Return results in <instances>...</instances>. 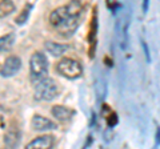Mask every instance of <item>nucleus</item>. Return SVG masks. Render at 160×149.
I'll return each mask as SVG.
<instances>
[{"label": "nucleus", "mask_w": 160, "mask_h": 149, "mask_svg": "<svg viewBox=\"0 0 160 149\" xmlns=\"http://www.w3.org/2000/svg\"><path fill=\"white\" fill-rule=\"evenodd\" d=\"M83 4L80 0H71L66 6L53 9L49 15V24L60 36L71 37L80 26Z\"/></svg>", "instance_id": "obj_1"}, {"label": "nucleus", "mask_w": 160, "mask_h": 149, "mask_svg": "<svg viewBox=\"0 0 160 149\" xmlns=\"http://www.w3.org/2000/svg\"><path fill=\"white\" fill-rule=\"evenodd\" d=\"M59 95L58 84L51 77H43L35 83V100L51 101Z\"/></svg>", "instance_id": "obj_2"}, {"label": "nucleus", "mask_w": 160, "mask_h": 149, "mask_svg": "<svg viewBox=\"0 0 160 149\" xmlns=\"http://www.w3.org/2000/svg\"><path fill=\"white\" fill-rule=\"evenodd\" d=\"M48 71V61L43 52H35L29 60V73H31V80L33 83L39 81L40 79L46 77Z\"/></svg>", "instance_id": "obj_3"}, {"label": "nucleus", "mask_w": 160, "mask_h": 149, "mask_svg": "<svg viewBox=\"0 0 160 149\" xmlns=\"http://www.w3.org/2000/svg\"><path fill=\"white\" fill-rule=\"evenodd\" d=\"M56 71L63 77L69 79V80H75V79H78L83 74V67L78 60H73L71 57H63L58 63Z\"/></svg>", "instance_id": "obj_4"}, {"label": "nucleus", "mask_w": 160, "mask_h": 149, "mask_svg": "<svg viewBox=\"0 0 160 149\" xmlns=\"http://www.w3.org/2000/svg\"><path fill=\"white\" fill-rule=\"evenodd\" d=\"M98 29H99V22H98V7H93L92 11V19L89 24V32H88V43H89V57H95V49H96V37H98Z\"/></svg>", "instance_id": "obj_5"}, {"label": "nucleus", "mask_w": 160, "mask_h": 149, "mask_svg": "<svg viewBox=\"0 0 160 149\" xmlns=\"http://www.w3.org/2000/svg\"><path fill=\"white\" fill-rule=\"evenodd\" d=\"M20 68H22V60L19 56H8L3 65L0 67V76L3 77H11L16 74Z\"/></svg>", "instance_id": "obj_6"}, {"label": "nucleus", "mask_w": 160, "mask_h": 149, "mask_svg": "<svg viewBox=\"0 0 160 149\" xmlns=\"http://www.w3.org/2000/svg\"><path fill=\"white\" fill-rule=\"evenodd\" d=\"M31 127L35 131H53L58 125L49 118L43 117L42 115H35L31 120Z\"/></svg>", "instance_id": "obj_7"}, {"label": "nucleus", "mask_w": 160, "mask_h": 149, "mask_svg": "<svg viewBox=\"0 0 160 149\" xmlns=\"http://www.w3.org/2000/svg\"><path fill=\"white\" fill-rule=\"evenodd\" d=\"M55 145V137L52 135H44V136H40L36 137L35 140H32L31 142L27 145L28 149H49Z\"/></svg>", "instance_id": "obj_8"}, {"label": "nucleus", "mask_w": 160, "mask_h": 149, "mask_svg": "<svg viewBox=\"0 0 160 149\" xmlns=\"http://www.w3.org/2000/svg\"><path fill=\"white\" fill-rule=\"evenodd\" d=\"M51 113H52V116L56 118V120L64 123V121L71 120V117L75 115V111L73 109H69L67 107H64V105H55L51 109Z\"/></svg>", "instance_id": "obj_9"}, {"label": "nucleus", "mask_w": 160, "mask_h": 149, "mask_svg": "<svg viewBox=\"0 0 160 149\" xmlns=\"http://www.w3.org/2000/svg\"><path fill=\"white\" fill-rule=\"evenodd\" d=\"M20 142V132L18 128H11L8 129L7 133L4 135V144L8 148H15L18 147Z\"/></svg>", "instance_id": "obj_10"}, {"label": "nucleus", "mask_w": 160, "mask_h": 149, "mask_svg": "<svg viewBox=\"0 0 160 149\" xmlns=\"http://www.w3.org/2000/svg\"><path fill=\"white\" fill-rule=\"evenodd\" d=\"M46 49L52 55V56H62V55L69 48L67 44H62V43H55V41H47L44 44Z\"/></svg>", "instance_id": "obj_11"}, {"label": "nucleus", "mask_w": 160, "mask_h": 149, "mask_svg": "<svg viewBox=\"0 0 160 149\" xmlns=\"http://www.w3.org/2000/svg\"><path fill=\"white\" fill-rule=\"evenodd\" d=\"M15 12V4L12 0H0V19L7 17Z\"/></svg>", "instance_id": "obj_12"}, {"label": "nucleus", "mask_w": 160, "mask_h": 149, "mask_svg": "<svg viewBox=\"0 0 160 149\" xmlns=\"http://www.w3.org/2000/svg\"><path fill=\"white\" fill-rule=\"evenodd\" d=\"M15 43V33H7L0 37V52L9 51Z\"/></svg>", "instance_id": "obj_13"}, {"label": "nucleus", "mask_w": 160, "mask_h": 149, "mask_svg": "<svg viewBox=\"0 0 160 149\" xmlns=\"http://www.w3.org/2000/svg\"><path fill=\"white\" fill-rule=\"evenodd\" d=\"M103 113L106 116V121H107V125L109 127V128H113L115 125H116L118 124V121H119V118H118V115L116 113H115L112 109H109L108 108V105H106V104H104L103 105Z\"/></svg>", "instance_id": "obj_14"}, {"label": "nucleus", "mask_w": 160, "mask_h": 149, "mask_svg": "<svg viewBox=\"0 0 160 149\" xmlns=\"http://www.w3.org/2000/svg\"><path fill=\"white\" fill-rule=\"evenodd\" d=\"M31 9H32V4H26L24 8L22 9V12L18 15V17L15 19V23L18 24V26H23V24H26L28 17H29V13H31Z\"/></svg>", "instance_id": "obj_15"}, {"label": "nucleus", "mask_w": 160, "mask_h": 149, "mask_svg": "<svg viewBox=\"0 0 160 149\" xmlns=\"http://www.w3.org/2000/svg\"><path fill=\"white\" fill-rule=\"evenodd\" d=\"M148 3H149V0H143V11L144 12L148 11Z\"/></svg>", "instance_id": "obj_16"}, {"label": "nucleus", "mask_w": 160, "mask_h": 149, "mask_svg": "<svg viewBox=\"0 0 160 149\" xmlns=\"http://www.w3.org/2000/svg\"><path fill=\"white\" fill-rule=\"evenodd\" d=\"M143 47H144V49H146V55H147V61L149 63L151 61V57H149V53H148V49H147V44L143 41Z\"/></svg>", "instance_id": "obj_17"}, {"label": "nucleus", "mask_w": 160, "mask_h": 149, "mask_svg": "<svg viewBox=\"0 0 160 149\" xmlns=\"http://www.w3.org/2000/svg\"><path fill=\"white\" fill-rule=\"evenodd\" d=\"M92 141H93V140H92V136H88V140H87V142H86V144H84V148H87V147L89 145V144H92Z\"/></svg>", "instance_id": "obj_18"}, {"label": "nucleus", "mask_w": 160, "mask_h": 149, "mask_svg": "<svg viewBox=\"0 0 160 149\" xmlns=\"http://www.w3.org/2000/svg\"><path fill=\"white\" fill-rule=\"evenodd\" d=\"M158 142L160 144V128H158Z\"/></svg>", "instance_id": "obj_19"}]
</instances>
